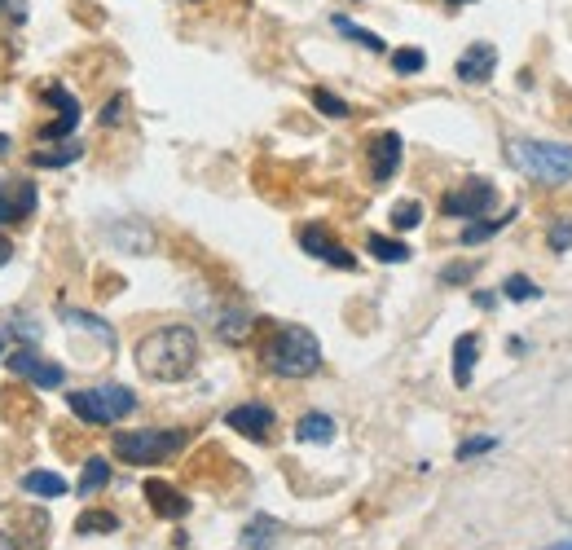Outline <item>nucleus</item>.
Masks as SVG:
<instances>
[{
  "mask_svg": "<svg viewBox=\"0 0 572 550\" xmlns=\"http://www.w3.org/2000/svg\"><path fill=\"white\" fill-rule=\"evenodd\" d=\"M198 366L194 326H159L137 344V370L154 383H181Z\"/></svg>",
  "mask_w": 572,
  "mask_h": 550,
  "instance_id": "1",
  "label": "nucleus"
},
{
  "mask_svg": "<svg viewBox=\"0 0 572 550\" xmlns=\"http://www.w3.org/2000/svg\"><path fill=\"white\" fill-rule=\"evenodd\" d=\"M260 361L278 379H308V374L322 370V344L308 326H278L264 344Z\"/></svg>",
  "mask_w": 572,
  "mask_h": 550,
  "instance_id": "2",
  "label": "nucleus"
},
{
  "mask_svg": "<svg viewBox=\"0 0 572 550\" xmlns=\"http://www.w3.org/2000/svg\"><path fill=\"white\" fill-rule=\"evenodd\" d=\"M185 449V432L176 427H137V432L115 436V458L128 467H159Z\"/></svg>",
  "mask_w": 572,
  "mask_h": 550,
  "instance_id": "3",
  "label": "nucleus"
},
{
  "mask_svg": "<svg viewBox=\"0 0 572 550\" xmlns=\"http://www.w3.org/2000/svg\"><path fill=\"white\" fill-rule=\"evenodd\" d=\"M506 159L542 185H568L572 181V146H559V141H511V146H506Z\"/></svg>",
  "mask_w": 572,
  "mask_h": 550,
  "instance_id": "4",
  "label": "nucleus"
},
{
  "mask_svg": "<svg viewBox=\"0 0 572 550\" xmlns=\"http://www.w3.org/2000/svg\"><path fill=\"white\" fill-rule=\"evenodd\" d=\"M75 418H84L88 427H106V423H119L137 410V396L124 383H97V388H84V392H71L66 396Z\"/></svg>",
  "mask_w": 572,
  "mask_h": 550,
  "instance_id": "5",
  "label": "nucleus"
},
{
  "mask_svg": "<svg viewBox=\"0 0 572 550\" xmlns=\"http://www.w3.org/2000/svg\"><path fill=\"white\" fill-rule=\"evenodd\" d=\"M498 203V190H493V181H484V176H471V181H462L458 190L445 194V203H440V212L454 216V220H484V212Z\"/></svg>",
  "mask_w": 572,
  "mask_h": 550,
  "instance_id": "6",
  "label": "nucleus"
},
{
  "mask_svg": "<svg viewBox=\"0 0 572 550\" xmlns=\"http://www.w3.org/2000/svg\"><path fill=\"white\" fill-rule=\"evenodd\" d=\"M5 366L18 374V379H27V383H36V388H62L66 383V370L58 366V361H49V357H40L36 348H9L5 352Z\"/></svg>",
  "mask_w": 572,
  "mask_h": 550,
  "instance_id": "7",
  "label": "nucleus"
},
{
  "mask_svg": "<svg viewBox=\"0 0 572 550\" xmlns=\"http://www.w3.org/2000/svg\"><path fill=\"white\" fill-rule=\"evenodd\" d=\"M102 238L115 251H128V256H150L154 251V229L137 216H119V220H102Z\"/></svg>",
  "mask_w": 572,
  "mask_h": 550,
  "instance_id": "8",
  "label": "nucleus"
},
{
  "mask_svg": "<svg viewBox=\"0 0 572 550\" xmlns=\"http://www.w3.org/2000/svg\"><path fill=\"white\" fill-rule=\"evenodd\" d=\"M225 423L234 427L238 436H247V440H273V427H278V414L269 410V405H260V401H247V405H234V410L225 414Z\"/></svg>",
  "mask_w": 572,
  "mask_h": 550,
  "instance_id": "9",
  "label": "nucleus"
},
{
  "mask_svg": "<svg viewBox=\"0 0 572 550\" xmlns=\"http://www.w3.org/2000/svg\"><path fill=\"white\" fill-rule=\"evenodd\" d=\"M493 71H498V49H493V44H484V40L467 44V49H462V58L454 62V75H458L462 84H489Z\"/></svg>",
  "mask_w": 572,
  "mask_h": 550,
  "instance_id": "10",
  "label": "nucleus"
},
{
  "mask_svg": "<svg viewBox=\"0 0 572 550\" xmlns=\"http://www.w3.org/2000/svg\"><path fill=\"white\" fill-rule=\"evenodd\" d=\"M401 154H405L401 132H379V137L370 141V181L388 185L396 176V168H401Z\"/></svg>",
  "mask_w": 572,
  "mask_h": 550,
  "instance_id": "11",
  "label": "nucleus"
},
{
  "mask_svg": "<svg viewBox=\"0 0 572 550\" xmlns=\"http://www.w3.org/2000/svg\"><path fill=\"white\" fill-rule=\"evenodd\" d=\"M300 247H304L313 260L335 264V269H357V260H352V251L339 247V242L326 234V225H304V229H300Z\"/></svg>",
  "mask_w": 572,
  "mask_h": 550,
  "instance_id": "12",
  "label": "nucleus"
},
{
  "mask_svg": "<svg viewBox=\"0 0 572 550\" xmlns=\"http://www.w3.org/2000/svg\"><path fill=\"white\" fill-rule=\"evenodd\" d=\"M36 212V185L31 181H0V225H14V220Z\"/></svg>",
  "mask_w": 572,
  "mask_h": 550,
  "instance_id": "13",
  "label": "nucleus"
},
{
  "mask_svg": "<svg viewBox=\"0 0 572 550\" xmlns=\"http://www.w3.org/2000/svg\"><path fill=\"white\" fill-rule=\"evenodd\" d=\"M49 97L58 102V124H49L40 132V141H58V137H71L75 124H80V102H75L71 93H66L62 84H49Z\"/></svg>",
  "mask_w": 572,
  "mask_h": 550,
  "instance_id": "14",
  "label": "nucleus"
},
{
  "mask_svg": "<svg viewBox=\"0 0 572 550\" xmlns=\"http://www.w3.org/2000/svg\"><path fill=\"white\" fill-rule=\"evenodd\" d=\"M146 502L154 506V515H163V520H185V515H190V498L176 493L172 484H163V480L146 484Z\"/></svg>",
  "mask_w": 572,
  "mask_h": 550,
  "instance_id": "15",
  "label": "nucleus"
},
{
  "mask_svg": "<svg viewBox=\"0 0 572 550\" xmlns=\"http://www.w3.org/2000/svg\"><path fill=\"white\" fill-rule=\"evenodd\" d=\"M335 418L330 414H322V410H313V414H304L300 423H295V440H300V445H330V440H335Z\"/></svg>",
  "mask_w": 572,
  "mask_h": 550,
  "instance_id": "16",
  "label": "nucleus"
},
{
  "mask_svg": "<svg viewBox=\"0 0 572 550\" xmlns=\"http://www.w3.org/2000/svg\"><path fill=\"white\" fill-rule=\"evenodd\" d=\"M251 330H256V317H251L247 308H225V313L216 317V335L225 339V344H247Z\"/></svg>",
  "mask_w": 572,
  "mask_h": 550,
  "instance_id": "17",
  "label": "nucleus"
},
{
  "mask_svg": "<svg viewBox=\"0 0 572 550\" xmlns=\"http://www.w3.org/2000/svg\"><path fill=\"white\" fill-rule=\"evenodd\" d=\"M476 357H480V335H458L454 339V383H458V388H471Z\"/></svg>",
  "mask_w": 572,
  "mask_h": 550,
  "instance_id": "18",
  "label": "nucleus"
},
{
  "mask_svg": "<svg viewBox=\"0 0 572 550\" xmlns=\"http://www.w3.org/2000/svg\"><path fill=\"white\" fill-rule=\"evenodd\" d=\"M62 326H66V330H84V335H93L102 348H115V330H110V322H102V317H93V313L66 308V313H62Z\"/></svg>",
  "mask_w": 572,
  "mask_h": 550,
  "instance_id": "19",
  "label": "nucleus"
},
{
  "mask_svg": "<svg viewBox=\"0 0 572 550\" xmlns=\"http://www.w3.org/2000/svg\"><path fill=\"white\" fill-rule=\"evenodd\" d=\"M278 537H282V524L273 515H251L247 528H242V546L247 550H273Z\"/></svg>",
  "mask_w": 572,
  "mask_h": 550,
  "instance_id": "20",
  "label": "nucleus"
},
{
  "mask_svg": "<svg viewBox=\"0 0 572 550\" xmlns=\"http://www.w3.org/2000/svg\"><path fill=\"white\" fill-rule=\"evenodd\" d=\"M22 493L53 502V498H62L66 493V480L58 476V471H27V476H22Z\"/></svg>",
  "mask_w": 572,
  "mask_h": 550,
  "instance_id": "21",
  "label": "nucleus"
},
{
  "mask_svg": "<svg viewBox=\"0 0 572 550\" xmlns=\"http://www.w3.org/2000/svg\"><path fill=\"white\" fill-rule=\"evenodd\" d=\"M330 27H335L339 36H348L352 44H361V49H370V53H383V49H388V44H383V36H374V31L357 27V22L344 18V14H330Z\"/></svg>",
  "mask_w": 572,
  "mask_h": 550,
  "instance_id": "22",
  "label": "nucleus"
},
{
  "mask_svg": "<svg viewBox=\"0 0 572 550\" xmlns=\"http://www.w3.org/2000/svg\"><path fill=\"white\" fill-rule=\"evenodd\" d=\"M511 220H515V212H502L498 220H471V225L462 229V247H480V242H489L493 234H502Z\"/></svg>",
  "mask_w": 572,
  "mask_h": 550,
  "instance_id": "23",
  "label": "nucleus"
},
{
  "mask_svg": "<svg viewBox=\"0 0 572 550\" xmlns=\"http://www.w3.org/2000/svg\"><path fill=\"white\" fill-rule=\"evenodd\" d=\"M366 251L374 260H383V264H405V260H410V247H405L401 238H383V234H370Z\"/></svg>",
  "mask_w": 572,
  "mask_h": 550,
  "instance_id": "24",
  "label": "nucleus"
},
{
  "mask_svg": "<svg viewBox=\"0 0 572 550\" xmlns=\"http://www.w3.org/2000/svg\"><path fill=\"white\" fill-rule=\"evenodd\" d=\"M84 154V141H71V146L62 150H31V168H66V163H75Z\"/></svg>",
  "mask_w": 572,
  "mask_h": 550,
  "instance_id": "25",
  "label": "nucleus"
},
{
  "mask_svg": "<svg viewBox=\"0 0 572 550\" xmlns=\"http://www.w3.org/2000/svg\"><path fill=\"white\" fill-rule=\"evenodd\" d=\"M110 484V462L106 458H88L84 471H80V493H97Z\"/></svg>",
  "mask_w": 572,
  "mask_h": 550,
  "instance_id": "26",
  "label": "nucleus"
},
{
  "mask_svg": "<svg viewBox=\"0 0 572 550\" xmlns=\"http://www.w3.org/2000/svg\"><path fill=\"white\" fill-rule=\"evenodd\" d=\"M75 528H80V533H115V528H119V515H110V511H80Z\"/></svg>",
  "mask_w": 572,
  "mask_h": 550,
  "instance_id": "27",
  "label": "nucleus"
},
{
  "mask_svg": "<svg viewBox=\"0 0 572 550\" xmlns=\"http://www.w3.org/2000/svg\"><path fill=\"white\" fill-rule=\"evenodd\" d=\"M392 225L401 229V234H405V229H418V225H423V203H418V198H405V203H396V207H392Z\"/></svg>",
  "mask_w": 572,
  "mask_h": 550,
  "instance_id": "28",
  "label": "nucleus"
},
{
  "mask_svg": "<svg viewBox=\"0 0 572 550\" xmlns=\"http://www.w3.org/2000/svg\"><path fill=\"white\" fill-rule=\"evenodd\" d=\"M313 106L322 110L326 119H348V102L344 97H335L330 88H313Z\"/></svg>",
  "mask_w": 572,
  "mask_h": 550,
  "instance_id": "29",
  "label": "nucleus"
},
{
  "mask_svg": "<svg viewBox=\"0 0 572 550\" xmlns=\"http://www.w3.org/2000/svg\"><path fill=\"white\" fill-rule=\"evenodd\" d=\"M427 66V53L423 49H396L392 53V71L396 75H418Z\"/></svg>",
  "mask_w": 572,
  "mask_h": 550,
  "instance_id": "30",
  "label": "nucleus"
},
{
  "mask_svg": "<svg viewBox=\"0 0 572 550\" xmlns=\"http://www.w3.org/2000/svg\"><path fill=\"white\" fill-rule=\"evenodd\" d=\"M502 295H506V300H515V304H524V300H542V286L528 282V278H506V282H502Z\"/></svg>",
  "mask_w": 572,
  "mask_h": 550,
  "instance_id": "31",
  "label": "nucleus"
},
{
  "mask_svg": "<svg viewBox=\"0 0 572 550\" xmlns=\"http://www.w3.org/2000/svg\"><path fill=\"white\" fill-rule=\"evenodd\" d=\"M498 449V436H467L458 445V462H471V458H480V454H493Z\"/></svg>",
  "mask_w": 572,
  "mask_h": 550,
  "instance_id": "32",
  "label": "nucleus"
},
{
  "mask_svg": "<svg viewBox=\"0 0 572 550\" xmlns=\"http://www.w3.org/2000/svg\"><path fill=\"white\" fill-rule=\"evenodd\" d=\"M546 238H550V251H572V216H559V220H550Z\"/></svg>",
  "mask_w": 572,
  "mask_h": 550,
  "instance_id": "33",
  "label": "nucleus"
},
{
  "mask_svg": "<svg viewBox=\"0 0 572 550\" xmlns=\"http://www.w3.org/2000/svg\"><path fill=\"white\" fill-rule=\"evenodd\" d=\"M467 278H476V260H458V264H445V269H440V282L445 286H462Z\"/></svg>",
  "mask_w": 572,
  "mask_h": 550,
  "instance_id": "34",
  "label": "nucleus"
},
{
  "mask_svg": "<svg viewBox=\"0 0 572 550\" xmlns=\"http://www.w3.org/2000/svg\"><path fill=\"white\" fill-rule=\"evenodd\" d=\"M9 335H22L31 344V339H40V322H27V313H18V317H9Z\"/></svg>",
  "mask_w": 572,
  "mask_h": 550,
  "instance_id": "35",
  "label": "nucleus"
},
{
  "mask_svg": "<svg viewBox=\"0 0 572 550\" xmlns=\"http://www.w3.org/2000/svg\"><path fill=\"white\" fill-rule=\"evenodd\" d=\"M124 110H128V97H124V93H119V97H110L106 110H102V128H115L119 119H124Z\"/></svg>",
  "mask_w": 572,
  "mask_h": 550,
  "instance_id": "36",
  "label": "nucleus"
},
{
  "mask_svg": "<svg viewBox=\"0 0 572 550\" xmlns=\"http://www.w3.org/2000/svg\"><path fill=\"white\" fill-rule=\"evenodd\" d=\"M0 14H9L14 22H27V5L22 0H0Z\"/></svg>",
  "mask_w": 572,
  "mask_h": 550,
  "instance_id": "37",
  "label": "nucleus"
},
{
  "mask_svg": "<svg viewBox=\"0 0 572 550\" xmlns=\"http://www.w3.org/2000/svg\"><path fill=\"white\" fill-rule=\"evenodd\" d=\"M9 260H14V242H9V238H0V269H5Z\"/></svg>",
  "mask_w": 572,
  "mask_h": 550,
  "instance_id": "38",
  "label": "nucleus"
},
{
  "mask_svg": "<svg viewBox=\"0 0 572 550\" xmlns=\"http://www.w3.org/2000/svg\"><path fill=\"white\" fill-rule=\"evenodd\" d=\"M476 304H480V308H493V304H498V295H484V291H476Z\"/></svg>",
  "mask_w": 572,
  "mask_h": 550,
  "instance_id": "39",
  "label": "nucleus"
},
{
  "mask_svg": "<svg viewBox=\"0 0 572 550\" xmlns=\"http://www.w3.org/2000/svg\"><path fill=\"white\" fill-rule=\"evenodd\" d=\"M0 550H18V546H14V537H5V533H0Z\"/></svg>",
  "mask_w": 572,
  "mask_h": 550,
  "instance_id": "40",
  "label": "nucleus"
},
{
  "mask_svg": "<svg viewBox=\"0 0 572 550\" xmlns=\"http://www.w3.org/2000/svg\"><path fill=\"white\" fill-rule=\"evenodd\" d=\"M546 550H572V537H568V542H555V546H546Z\"/></svg>",
  "mask_w": 572,
  "mask_h": 550,
  "instance_id": "41",
  "label": "nucleus"
},
{
  "mask_svg": "<svg viewBox=\"0 0 572 550\" xmlns=\"http://www.w3.org/2000/svg\"><path fill=\"white\" fill-rule=\"evenodd\" d=\"M445 5H476V0H445Z\"/></svg>",
  "mask_w": 572,
  "mask_h": 550,
  "instance_id": "42",
  "label": "nucleus"
},
{
  "mask_svg": "<svg viewBox=\"0 0 572 550\" xmlns=\"http://www.w3.org/2000/svg\"><path fill=\"white\" fill-rule=\"evenodd\" d=\"M5 339H9V330H0V352H5Z\"/></svg>",
  "mask_w": 572,
  "mask_h": 550,
  "instance_id": "43",
  "label": "nucleus"
}]
</instances>
